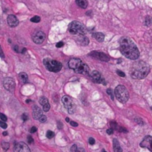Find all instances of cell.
Segmentation results:
<instances>
[{"label": "cell", "mask_w": 152, "mask_h": 152, "mask_svg": "<svg viewBox=\"0 0 152 152\" xmlns=\"http://www.w3.org/2000/svg\"><path fill=\"white\" fill-rule=\"evenodd\" d=\"M119 50L128 59L135 60L139 58V50L136 44L129 37L123 36L119 40Z\"/></svg>", "instance_id": "obj_1"}, {"label": "cell", "mask_w": 152, "mask_h": 152, "mask_svg": "<svg viewBox=\"0 0 152 152\" xmlns=\"http://www.w3.org/2000/svg\"><path fill=\"white\" fill-rule=\"evenodd\" d=\"M149 72L150 67L144 61H137L134 62L131 68V76L135 79H144Z\"/></svg>", "instance_id": "obj_2"}, {"label": "cell", "mask_w": 152, "mask_h": 152, "mask_svg": "<svg viewBox=\"0 0 152 152\" xmlns=\"http://www.w3.org/2000/svg\"><path fill=\"white\" fill-rule=\"evenodd\" d=\"M68 66L75 72L84 75L89 74V68L79 59H71L68 62Z\"/></svg>", "instance_id": "obj_3"}, {"label": "cell", "mask_w": 152, "mask_h": 152, "mask_svg": "<svg viewBox=\"0 0 152 152\" xmlns=\"http://www.w3.org/2000/svg\"><path fill=\"white\" fill-rule=\"evenodd\" d=\"M69 32L73 35H85L86 33V28L85 25L78 21L72 22L68 26Z\"/></svg>", "instance_id": "obj_4"}, {"label": "cell", "mask_w": 152, "mask_h": 152, "mask_svg": "<svg viewBox=\"0 0 152 152\" xmlns=\"http://www.w3.org/2000/svg\"><path fill=\"white\" fill-rule=\"evenodd\" d=\"M114 93H115L117 99L122 103H125L129 99V93L125 86H117L114 91Z\"/></svg>", "instance_id": "obj_5"}, {"label": "cell", "mask_w": 152, "mask_h": 152, "mask_svg": "<svg viewBox=\"0 0 152 152\" xmlns=\"http://www.w3.org/2000/svg\"><path fill=\"white\" fill-rule=\"evenodd\" d=\"M43 63L47 68V70H48L51 72H54V73L59 72L62 67L61 62L56 60H51L50 58H45L43 60Z\"/></svg>", "instance_id": "obj_6"}, {"label": "cell", "mask_w": 152, "mask_h": 152, "mask_svg": "<svg viewBox=\"0 0 152 152\" xmlns=\"http://www.w3.org/2000/svg\"><path fill=\"white\" fill-rule=\"evenodd\" d=\"M62 102H63V104L65 106V108L68 110V113H71V114L73 113L74 111H75V110H76V107H75V105L73 103L72 99L69 96L65 95V96H64L62 97Z\"/></svg>", "instance_id": "obj_7"}, {"label": "cell", "mask_w": 152, "mask_h": 152, "mask_svg": "<svg viewBox=\"0 0 152 152\" xmlns=\"http://www.w3.org/2000/svg\"><path fill=\"white\" fill-rule=\"evenodd\" d=\"M45 38H46L45 33L41 31H38L32 35V40H33V42L36 44H38V45L42 44L45 41Z\"/></svg>", "instance_id": "obj_8"}, {"label": "cell", "mask_w": 152, "mask_h": 152, "mask_svg": "<svg viewBox=\"0 0 152 152\" xmlns=\"http://www.w3.org/2000/svg\"><path fill=\"white\" fill-rule=\"evenodd\" d=\"M3 86L7 91H10V92H13L15 90V86H16L15 81L11 77L5 78L3 80Z\"/></svg>", "instance_id": "obj_9"}, {"label": "cell", "mask_w": 152, "mask_h": 152, "mask_svg": "<svg viewBox=\"0 0 152 152\" xmlns=\"http://www.w3.org/2000/svg\"><path fill=\"white\" fill-rule=\"evenodd\" d=\"M88 56L93 57V59L98 60L102 62H108L109 61V56L106 55V53L99 51H92L88 54Z\"/></svg>", "instance_id": "obj_10"}, {"label": "cell", "mask_w": 152, "mask_h": 152, "mask_svg": "<svg viewBox=\"0 0 152 152\" xmlns=\"http://www.w3.org/2000/svg\"><path fill=\"white\" fill-rule=\"evenodd\" d=\"M14 152H31L29 147L23 142H18L14 147Z\"/></svg>", "instance_id": "obj_11"}, {"label": "cell", "mask_w": 152, "mask_h": 152, "mask_svg": "<svg viewBox=\"0 0 152 152\" xmlns=\"http://www.w3.org/2000/svg\"><path fill=\"white\" fill-rule=\"evenodd\" d=\"M91 77L92 80L96 82V83H102L103 85H106V83L105 82V79L102 78V76L99 72L97 71H93L91 73Z\"/></svg>", "instance_id": "obj_12"}, {"label": "cell", "mask_w": 152, "mask_h": 152, "mask_svg": "<svg viewBox=\"0 0 152 152\" xmlns=\"http://www.w3.org/2000/svg\"><path fill=\"white\" fill-rule=\"evenodd\" d=\"M140 146L142 148H148L151 152H152V137L151 136H147L141 142Z\"/></svg>", "instance_id": "obj_13"}, {"label": "cell", "mask_w": 152, "mask_h": 152, "mask_svg": "<svg viewBox=\"0 0 152 152\" xmlns=\"http://www.w3.org/2000/svg\"><path fill=\"white\" fill-rule=\"evenodd\" d=\"M33 112H32V115H33V118L34 119H40V118L43 115L42 113V110L40 108L39 106H33Z\"/></svg>", "instance_id": "obj_14"}, {"label": "cell", "mask_w": 152, "mask_h": 152, "mask_svg": "<svg viewBox=\"0 0 152 152\" xmlns=\"http://www.w3.org/2000/svg\"><path fill=\"white\" fill-rule=\"evenodd\" d=\"M7 22L8 25L12 27H16L19 25V21L17 20L16 16L14 15H9L7 18Z\"/></svg>", "instance_id": "obj_15"}, {"label": "cell", "mask_w": 152, "mask_h": 152, "mask_svg": "<svg viewBox=\"0 0 152 152\" xmlns=\"http://www.w3.org/2000/svg\"><path fill=\"white\" fill-rule=\"evenodd\" d=\"M77 42H79V44L82 46H86L89 44V40L88 38H87L84 35H80L77 40Z\"/></svg>", "instance_id": "obj_16"}, {"label": "cell", "mask_w": 152, "mask_h": 152, "mask_svg": "<svg viewBox=\"0 0 152 152\" xmlns=\"http://www.w3.org/2000/svg\"><path fill=\"white\" fill-rule=\"evenodd\" d=\"M113 151L114 152H122V148L119 145L118 140L116 139H113Z\"/></svg>", "instance_id": "obj_17"}, {"label": "cell", "mask_w": 152, "mask_h": 152, "mask_svg": "<svg viewBox=\"0 0 152 152\" xmlns=\"http://www.w3.org/2000/svg\"><path fill=\"white\" fill-rule=\"evenodd\" d=\"M19 79L22 84H25L28 82V77L27 74L25 72H22L19 74Z\"/></svg>", "instance_id": "obj_18"}, {"label": "cell", "mask_w": 152, "mask_h": 152, "mask_svg": "<svg viewBox=\"0 0 152 152\" xmlns=\"http://www.w3.org/2000/svg\"><path fill=\"white\" fill-rule=\"evenodd\" d=\"M93 37H94L99 42H102L105 39V36L102 33H95L93 34Z\"/></svg>", "instance_id": "obj_19"}, {"label": "cell", "mask_w": 152, "mask_h": 152, "mask_svg": "<svg viewBox=\"0 0 152 152\" xmlns=\"http://www.w3.org/2000/svg\"><path fill=\"white\" fill-rule=\"evenodd\" d=\"M76 3L81 8L86 9L88 7V2L87 0H76Z\"/></svg>", "instance_id": "obj_20"}, {"label": "cell", "mask_w": 152, "mask_h": 152, "mask_svg": "<svg viewBox=\"0 0 152 152\" xmlns=\"http://www.w3.org/2000/svg\"><path fill=\"white\" fill-rule=\"evenodd\" d=\"M39 102H40V103L42 106H44V105H45L47 103H48V99H47L46 97H40Z\"/></svg>", "instance_id": "obj_21"}, {"label": "cell", "mask_w": 152, "mask_h": 152, "mask_svg": "<svg viewBox=\"0 0 152 152\" xmlns=\"http://www.w3.org/2000/svg\"><path fill=\"white\" fill-rule=\"evenodd\" d=\"M151 17L149 16H148L146 17V21H145V24H146V26H150V25H151Z\"/></svg>", "instance_id": "obj_22"}, {"label": "cell", "mask_w": 152, "mask_h": 152, "mask_svg": "<svg viewBox=\"0 0 152 152\" xmlns=\"http://www.w3.org/2000/svg\"><path fill=\"white\" fill-rule=\"evenodd\" d=\"M2 148H3L5 151H7V150L9 148V147H10V144H9L8 142H2Z\"/></svg>", "instance_id": "obj_23"}, {"label": "cell", "mask_w": 152, "mask_h": 152, "mask_svg": "<svg viewBox=\"0 0 152 152\" xmlns=\"http://www.w3.org/2000/svg\"><path fill=\"white\" fill-rule=\"evenodd\" d=\"M40 16H33V18H31V21L32 22H35V23H38V22H40Z\"/></svg>", "instance_id": "obj_24"}, {"label": "cell", "mask_w": 152, "mask_h": 152, "mask_svg": "<svg viewBox=\"0 0 152 152\" xmlns=\"http://www.w3.org/2000/svg\"><path fill=\"white\" fill-rule=\"evenodd\" d=\"M46 137L48 139H51L54 137V133L51 131H48L46 133Z\"/></svg>", "instance_id": "obj_25"}, {"label": "cell", "mask_w": 152, "mask_h": 152, "mask_svg": "<svg viewBox=\"0 0 152 152\" xmlns=\"http://www.w3.org/2000/svg\"><path fill=\"white\" fill-rule=\"evenodd\" d=\"M42 107H43V111H45V112H48L50 110V104H49V102L45 104V105H44V106H42Z\"/></svg>", "instance_id": "obj_26"}, {"label": "cell", "mask_w": 152, "mask_h": 152, "mask_svg": "<svg viewBox=\"0 0 152 152\" xmlns=\"http://www.w3.org/2000/svg\"><path fill=\"white\" fill-rule=\"evenodd\" d=\"M134 121H135L137 123L139 124V125H143V124H144V122H143L142 119H141V118H139V117H137V118H135V119H134Z\"/></svg>", "instance_id": "obj_27"}, {"label": "cell", "mask_w": 152, "mask_h": 152, "mask_svg": "<svg viewBox=\"0 0 152 152\" xmlns=\"http://www.w3.org/2000/svg\"><path fill=\"white\" fill-rule=\"evenodd\" d=\"M0 127L2 128L3 129H6L7 127V123H5V121H1L0 122Z\"/></svg>", "instance_id": "obj_28"}, {"label": "cell", "mask_w": 152, "mask_h": 152, "mask_svg": "<svg viewBox=\"0 0 152 152\" xmlns=\"http://www.w3.org/2000/svg\"><path fill=\"white\" fill-rule=\"evenodd\" d=\"M39 120H40V122H42V123H43V122H45L47 121V117L45 116V115H42V116L40 117Z\"/></svg>", "instance_id": "obj_29"}, {"label": "cell", "mask_w": 152, "mask_h": 152, "mask_svg": "<svg viewBox=\"0 0 152 152\" xmlns=\"http://www.w3.org/2000/svg\"><path fill=\"white\" fill-rule=\"evenodd\" d=\"M0 119H2V121H7V117L5 115V114H3V113H0Z\"/></svg>", "instance_id": "obj_30"}, {"label": "cell", "mask_w": 152, "mask_h": 152, "mask_svg": "<svg viewBox=\"0 0 152 152\" xmlns=\"http://www.w3.org/2000/svg\"><path fill=\"white\" fill-rule=\"evenodd\" d=\"M77 149H78V148H77V145H73L71 147V152H77Z\"/></svg>", "instance_id": "obj_31"}, {"label": "cell", "mask_w": 152, "mask_h": 152, "mask_svg": "<svg viewBox=\"0 0 152 152\" xmlns=\"http://www.w3.org/2000/svg\"><path fill=\"white\" fill-rule=\"evenodd\" d=\"M117 73L119 75V77H126L125 73L122 72V71H117Z\"/></svg>", "instance_id": "obj_32"}, {"label": "cell", "mask_w": 152, "mask_h": 152, "mask_svg": "<svg viewBox=\"0 0 152 152\" xmlns=\"http://www.w3.org/2000/svg\"><path fill=\"white\" fill-rule=\"evenodd\" d=\"M111 126L112 127L113 129H117L118 130V128H117V124L116 122H111Z\"/></svg>", "instance_id": "obj_33"}, {"label": "cell", "mask_w": 152, "mask_h": 152, "mask_svg": "<svg viewBox=\"0 0 152 152\" xmlns=\"http://www.w3.org/2000/svg\"><path fill=\"white\" fill-rule=\"evenodd\" d=\"M107 93L108 94V95H110L111 96V99H113V97L112 95V91H111V89H110V88H108V89H107Z\"/></svg>", "instance_id": "obj_34"}, {"label": "cell", "mask_w": 152, "mask_h": 152, "mask_svg": "<svg viewBox=\"0 0 152 152\" xmlns=\"http://www.w3.org/2000/svg\"><path fill=\"white\" fill-rule=\"evenodd\" d=\"M0 57L2 58H5V54H4V52L2 51V48L1 47V45H0Z\"/></svg>", "instance_id": "obj_35"}, {"label": "cell", "mask_w": 152, "mask_h": 152, "mask_svg": "<svg viewBox=\"0 0 152 152\" xmlns=\"http://www.w3.org/2000/svg\"><path fill=\"white\" fill-rule=\"evenodd\" d=\"M88 142H89L90 145H93L95 143V140H94L93 138L91 137V138H89V139H88Z\"/></svg>", "instance_id": "obj_36"}, {"label": "cell", "mask_w": 152, "mask_h": 152, "mask_svg": "<svg viewBox=\"0 0 152 152\" xmlns=\"http://www.w3.org/2000/svg\"><path fill=\"white\" fill-rule=\"evenodd\" d=\"M36 131H37V128H36V127L33 126V127H32V128H31V130H30V132L31 133V134H33V133L36 132Z\"/></svg>", "instance_id": "obj_37"}, {"label": "cell", "mask_w": 152, "mask_h": 152, "mask_svg": "<svg viewBox=\"0 0 152 152\" xmlns=\"http://www.w3.org/2000/svg\"><path fill=\"white\" fill-rule=\"evenodd\" d=\"M27 141H28L29 144H31V143H33V138L31 137V136H28V137H27Z\"/></svg>", "instance_id": "obj_38"}, {"label": "cell", "mask_w": 152, "mask_h": 152, "mask_svg": "<svg viewBox=\"0 0 152 152\" xmlns=\"http://www.w3.org/2000/svg\"><path fill=\"white\" fill-rule=\"evenodd\" d=\"M63 45H64V42H59L56 44V46L57 47V48H62Z\"/></svg>", "instance_id": "obj_39"}, {"label": "cell", "mask_w": 152, "mask_h": 152, "mask_svg": "<svg viewBox=\"0 0 152 152\" xmlns=\"http://www.w3.org/2000/svg\"><path fill=\"white\" fill-rule=\"evenodd\" d=\"M106 132L108 134H109V135H111L113 133V128H109V129H108L107 131H106Z\"/></svg>", "instance_id": "obj_40"}, {"label": "cell", "mask_w": 152, "mask_h": 152, "mask_svg": "<svg viewBox=\"0 0 152 152\" xmlns=\"http://www.w3.org/2000/svg\"><path fill=\"white\" fill-rule=\"evenodd\" d=\"M70 124H71V126H73V127H77V126H78V124H77L76 122H73V121H71V122H70Z\"/></svg>", "instance_id": "obj_41"}, {"label": "cell", "mask_w": 152, "mask_h": 152, "mask_svg": "<svg viewBox=\"0 0 152 152\" xmlns=\"http://www.w3.org/2000/svg\"><path fill=\"white\" fill-rule=\"evenodd\" d=\"M22 119H23L24 122H25L27 119V115L25 113H23L22 116Z\"/></svg>", "instance_id": "obj_42"}, {"label": "cell", "mask_w": 152, "mask_h": 152, "mask_svg": "<svg viewBox=\"0 0 152 152\" xmlns=\"http://www.w3.org/2000/svg\"><path fill=\"white\" fill-rule=\"evenodd\" d=\"M119 131L120 132H127V131L126 130V128H120V129H119Z\"/></svg>", "instance_id": "obj_43"}, {"label": "cell", "mask_w": 152, "mask_h": 152, "mask_svg": "<svg viewBox=\"0 0 152 152\" xmlns=\"http://www.w3.org/2000/svg\"><path fill=\"white\" fill-rule=\"evenodd\" d=\"M58 128H59V129H61L62 128V122H58Z\"/></svg>", "instance_id": "obj_44"}, {"label": "cell", "mask_w": 152, "mask_h": 152, "mask_svg": "<svg viewBox=\"0 0 152 152\" xmlns=\"http://www.w3.org/2000/svg\"><path fill=\"white\" fill-rule=\"evenodd\" d=\"M14 51H15L16 52L19 53V48H18L17 45H15V46H14Z\"/></svg>", "instance_id": "obj_45"}, {"label": "cell", "mask_w": 152, "mask_h": 152, "mask_svg": "<svg viewBox=\"0 0 152 152\" xmlns=\"http://www.w3.org/2000/svg\"><path fill=\"white\" fill-rule=\"evenodd\" d=\"M77 152H86V151H85V149H84V148H78V149H77Z\"/></svg>", "instance_id": "obj_46"}, {"label": "cell", "mask_w": 152, "mask_h": 152, "mask_svg": "<svg viewBox=\"0 0 152 152\" xmlns=\"http://www.w3.org/2000/svg\"><path fill=\"white\" fill-rule=\"evenodd\" d=\"M2 134H3L4 136H7V131H5V132L2 133Z\"/></svg>", "instance_id": "obj_47"}, {"label": "cell", "mask_w": 152, "mask_h": 152, "mask_svg": "<svg viewBox=\"0 0 152 152\" xmlns=\"http://www.w3.org/2000/svg\"><path fill=\"white\" fill-rule=\"evenodd\" d=\"M22 51V53H25V51H26V49H25V48H23Z\"/></svg>", "instance_id": "obj_48"}, {"label": "cell", "mask_w": 152, "mask_h": 152, "mask_svg": "<svg viewBox=\"0 0 152 152\" xmlns=\"http://www.w3.org/2000/svg\"><path fill=\"white\" fill-rule=\"evenodd\" d=\"M31 102V99H27L26 100L27 103H28V102Z\"/></svg>", "instance_id": "obj_49"}, {"label": "cell", "mask_w": 152, "mask_h": 152, "mask_svg": "<svg viewBox=\"0 0 152 152\" xmlns=\"http://www.w3.org/2000/svg\"><path fill=\"white\" fill-rule=\"evenodd\" d=\"M65 120H66V122H70V119H69V118H68V117L65 119Z\"/></svg>", "instance_id": "obj_50"}, {"label": "cell", "mask_w": 152, "mask_h": 152, "mask_svg": "<svg viewBox=\"0 0 152 152\" xmlns=\"http://www.w3.org/2000/svg\"><path fill=\"white\" fill-rule=\"evenodd\" d=\"M102 152H106V151H102Z\"/></svg>", "instance_id": "obj_51"}]
</instances>
